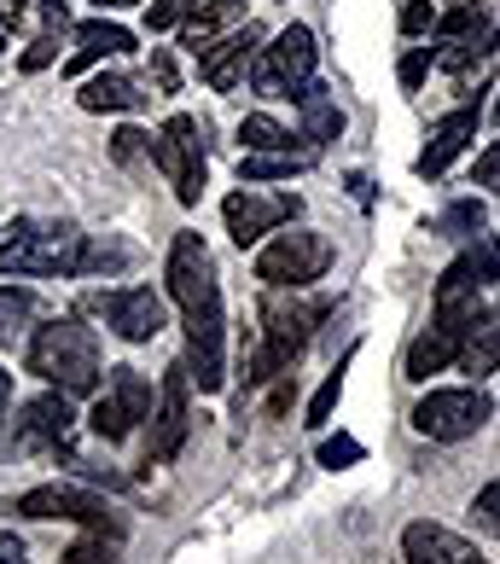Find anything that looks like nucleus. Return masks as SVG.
<instances>
[{
	"mask_svg": "<svg viewBox=\"0 0 500 564\" xmlns=\"http://www.w3.org/2000/svg\"><path fill=\"white\" fill-rule=\"evenodd\" d=\"M111 53H134V35L122 30V24H106V18H94V24H81V30H76V53L65 58V70L81 76L88 65H99V58H111Z\"/></svg>",
	"mask_w": 500,
	"mask_h": 564,
	"instance_id": "aec40b11",
	"label": "nucleus"
},
{
	"mask_svg": "<svg viewBox=\"0 0 500 564\" xmlns=\"http://www.w3.org/2000/svg\"><path fill=\"white\" fill-rule=\"evenodd\" d=\"M170 297L181 303L186 326V379L204 395H216L227 384V321H221V280L216 257L198 234H175L170 245Z\"/></svg>",
	"mask_w": 500,
	"mask_h": 564,
	"instance_id": "f257e3e1",
	"label": "nucleus"
},
{
	"mask_svg": "<svg viewBox=\"0 0 500 564\" xmlns=\"http://www.w3.org/2000/svg\"><path fill=\"white\" fill-rule=\"evenodd\" d=\"M233 24H244V0H198V12L181 24V47L204 53L221 30H233Z\"/></svg>",
	"mask_w": 500,
	"mask_h": 564,
	"instance_id": "5701e85b",
	"label": "nucleus"
},
{
	"mask_svg": "<svg viewBox=\"0 0 500 564\" xmlns=\"http://www.w3.org/2000/svg\"><path fill=\"white\" fill-rule=\"evenodd\" d=\"M18 518H35V524H53V518H65V524H81L94 535H129V518H122L106 495L94 489H76V484H41V489H24L18 495Z\"/></svg>",
	"mask_w": 500,
	"mask_h": 564,
	"instance_id": "20e7f679",
	"label": "nucleus"
},
{
	"mask_svg": "<svg viewBox=\"0 0 500 564\" xmlns=\"http://www.w3.org/2000/svg\"><path fill=\"white\" fill-rule=\"evenodd\" d=\"M12 425H18V448H65L76 431V408L65 390H47L35 402H24V413Z\"/></svg>",
	"mask_w": 500,
	"mask_h": 564,
	"instance_id": "2eb2a0df",
	"label": "nucleus"
},
{
	"mask_svg": "<svg viewBox=\"0 0 500 564\" xmlns=\"http://www.w3.org/2000/svg\"><path fill=\"white\" fill-rule=\"evenodd\" d=\"M24 361H30L35 379H47L53 390H65V395H94L99 379H106L94 326H81L76 315H58V321H47V326H35Z\"/></svg>",
	"mask_w": 500,
	"mask_h": 564,
	"instance_id": "f03ea898",
	"label": "nucleus"
},
{
	"mask_svg": "<svg viewBox=\"0 0 500 564\" xmlns=\"http://www.w3.org/2000/svg\"><path fill=\"white\" fill-rule=\"evenodd\" d=\"M257 47H262V30L257 24H233L227 35H216L210 47L198 53L204 82H210L216 94H233L239 82H244V70H250V58H257Z\"/></svg>",
	"mask_w": 500,
	"mask_h": 564,
	"instance_id": "4468645a",
	"label": "nucleus"
},
{
	"mask_svg": "<svg viewBox=\"0 0 500 564\" xmlns=\"http://www.w3.org/2000/svg\"><path fill=\"white\" fill-rule=\"evenodd\" d=\"M239 140H244V152H291V129H280L274 117H244Z\"/></svg>",
	"mask_w": 500,
	"mask_h": 564,
	"instance_id": "c85d7f7f",
	"label": "nucleus"
},
{
	"mask_svg": "<svg viewBox=\"0 0 500 564\" xmlns=\"http://www.w3.org/2000/svg\"><path fill=\"white\" fill-rule=\"evenodd\" d=\"M494 420V395L489 390H431L420 408H413V431L431 436V443H466V436H477Z\"/></svg>",
	"mask_w": 500,
	"mask_h": 564,
	"instance_id": "423d86ee",
	"label": "nucleus"
},
{
	"mask_svg": "<svg viewBox=\"0 0 500 564\" xmlns=\"http://www.w3.org/2000/svg\"><path fill=\"white\" fill-rule=\"evenodd\" d=\"M471 518H477V524H483V530L500 541V484H489L483 495L471 500Z\"/></svg>",
	"mask_w": 500,
	"mask_h": 564,
	"instance_id": "58836bf2",
	"label": "nucleus"
},
{
	"mask_svg": "<svg viewBox=\"0 0 500 564\" xmlns=\"http://www.w3.org/2000/svg\"><path fill=\"white\" fill-rule=\"evenodd\" d=\"M99 7H129V0H99Z\"/></svg>",
	"mask_w": 500,
	"mask_h": 564,
	"instance_id": "8fccbe9b",
	"label": "nucleus"
},
{
	"mask_svg": "<svg viewBox=\"0 0 500 564\" xmlns=\"http://www.w3.org/2000/svg\"><path fill=\"white\" fill-rule=\"evenodd\" d=\"M477 186H494V193H500V140L477 158Z\"/></svg>",
	"mask_w": 500,
	"mask_h": 564,
	"instance_id": "c03bdc74",
	"label": "nucleus"
},
{
	"mask_svg": "<svg viewBox=\"0 0 500 564\" xmlns=\"http://www.w3.org/2000/svg\"><path fill=\"white\" fill-rule=\"evenodd\" d=\"M122 268H134V245H122V239H81L76 274H122Z\"/></svg>",
	"mask_w": 500,
	"mask_h": 564,
	"instance_id": "cd10ccee",
	"label": "nucleus"
},
{
	"mask_svg": "<svg viewBox=\"0 0 500 564\" xmlns=\"http://www.w3.org/2000/svg\"><path fill=\"white\" fill-rule=\"evenodd\" d=\"M58 564H122V541H117V535H94V530H88L81 541H70Z\"/></svg>",
	"mask_w": 500,
	"mask_h": 564,
	"instance_id": "7c9ffc66",
	"label": "nucleus"
},
{
	"mask_svg": "<svg viewBox=\"0 0 500 564\" xmlns=\"http://www.w3.org/2000/svg\"><path fill=\"white\" fill-rule=\"evenodd\" d=\"M349 355H356V349H349ZM349 355H344V361H338V372H326V379H320V390H315V402H308V431H326V420H331V413H338V395H344V367H349Z\"/></svg>",
	"mask_w": 500,
	"mask_h": 564,
	"instance_id": "c756f323",
	"label": "nucleus"
},
{
	"mask_svg": "<svg viewBox=\"0 0 500 564\" xmlns=\"http://www.w3.org/2000/svg\"><path fill=\"white\" fill-rule=\"evenodd\" d=\"M460 361V338L454 332H443V326H431V332H420V338L407 344V379H431V372H443V367H454Z\"/></svg>",
	"mask_w": 500,
	"mask_h": 564,
	"instance_id": "393cba45",
	"label": "nucleus"
},
{
	"mask_svg": "<svg viewBox=\"0 0 500 564\" xmlns=\"http://www.w3.org/2000/svg\"><path fill=\"white\" fill-rule=\"evenodd\" d=\"M395 76H402V88L413 94V88H420V82L431 76V47H413V53L402 58V70H395Z\"/></svg>",
	"mask_w": 500,
	"mask_h": 564,
	"instance_id": "a19ab883",
	"label": "nucleus"
},
{
	"mask_svg": "<svg viewBox=\"0 0 500 564\" xmlns=\"http://www.w3.org/2000/svg\"><path fill=\"white\" fill-rule=\"evenodd\" d=\"M198 12V0H152L145 7V30H181Z\"/></svg>",
	"mask_w": 500,
	"mask_h": 564,
	"instance_id": "72a5a7b5",
	"label": "nucleus"
},
{
	"mask_svg": "<svg viewBox=\"0 0 500 564\" xmlns=\"http://www.w3.org/2000/svg\"><path fill=\"white\" fill-rule=\"evenodd\" d=\"M494 117H500V106H494Z\"/></svg>",
	"mask_w": 500,
	"mask_h": 564,
	"instance_id": "603ef678",
	"label": "nucleus"
},
{
	"mask_svg": "<svg viewBox=\"0 0 500 564\" xmlns=\"http://www.w3.org/2000/svg\"><path fill=\"white\" fill-rule=\"evenodd\" d=\"M24 0H0V24H7V30H18V24H24Z\"/></svg>",
	"mask_w": 500,
	"mask_h": 564,
	"instance_id": "de8ad7c7",
	"label": "nucleus"
},
{
	"mask_svg": "<svg viewBox=\"0 0 500 564\" xmlns=\"http://www.w3.org/2000/svg\"><path fill=\"white\" fill-rule=\"evenodd\" d=\"M0 564H30V553H24L18 535H0Z\"/></svg>",
	"mask_w": 500,
	"mask_h": 564,
	"instance_id": "49530a36",
	"label": "nucleus"
},
{
	"mask_svg": "<svg viewBox=\"0 0 500 564\" xmlns=\"http://www.w3.org/2000/svg\"><path fill=\"white\" fill-rule=\"evenodd\" d=\"M41 315V297L24 285H0V344H18L30 332V321Z\"/></svg>",
	"mask_w": 500,
	"mask_h": 564,
	"instance_id": "bb28decb",
	"label": "nucleus"
},
{
	"mask_svg": "<svg viewBox=\"0 0 500 564\" xmlns=\"http://www.w3.org/2000/svg\"><path fill=\"white\" fill-rule=\"evenodd\" d=\"M81 239L88 234L70 227V221H18L12 239L0 245V280L7 274H41V280L76 274Z\"/></svg>",
	"mask_w": 500,
	"mask_h": 564,
	"instance_id": "7ed1b4c3",
	"label": "nucleus"
},
{
	"mask_svg": "<svg viewBox=\"0 0 500 564\" xmlns=\"http://www.w3.org/2000/svg\"><path fill=\"white\" fill-rule=\"evenodd\" d=\"M303 170H315V152H244L239 158V181L244 186H257V181H291V175H303Z\"/></svg>",
	"mask_w": 500,
	"mask_h": 564,
	"instance_id": "a878e982",
	"label": "nucleus"
},
{
	"mask_svg": "<svg viewBox=\"0 0 500 564\" xmlns=\"http://www.w3.org/2000/svg\"><path fill=\"white\" fill-rule=\"evenodd\" d=\"M326 268H331V239L315 227H291V234H274L257 250V280L274 291H303L326 280Z\"/></svg>",
	"mask_w": 500,
	"mask_h": 564,
	"instance_id": "39448f33",
	"label": "nucleus"
},
{
	"mask_svg": "<svg viewBox=\"0 0 500 564\" xmlns=\"http://www.w3.org/2000/svg\"><path fill=\"white\" fill-rule=\"evenodd\" d=\"M471 134H477V106H466V111H448V117L431 129V145L420 152V163H413V170H420L425 181H436V175H443L454 158L466 152V140H471Z\"/></svg>",
	"mask_w": 500,
	"mask_h": 564,
	"instance_id": "a211bd4d",
	"label": "nucleus"
},
{
	"mask_svg": "<svg viewBox=\"0 0 500 564\" xmlns=\"http://www.w3.org/2000/svg\"><path fill=\"white\" fill-rule=\"evenodd\" d=\"M436 30V0H407L402 7V35H431Z\"/></svg>",
	"mask_w": 500,
	"mask_h": 564,
	"instance_id": "4c0bfd02",
	"label": "nucleus"
},
{
	"mask_svg": "<svg viewBox=\"0 0 500 564\" xmlns=\"http://www.w3.org/2000/svg\"><path fill=\"white\" fill-rule=\"evenodd\" d=\"M88 315H99L122 344H152L163 332V297L152 285H106V291H88L81 297Z\"/></svg>",
	"mask_w": 500,
	"mask_h": 564,
	"instance_id": "1a4fd4ad",
	"label": "nucleus"
},
{
	"mask_svg": "<svg viewBox=\"0 0 500 564\" xmlns=\"http://www.w3.org/2000/svg\"><path fill=\"white\" fill-rule=\"evenodd\" d=\"M454 367L471 372V379H489V372L500 367V303L483 308V315L460 332V361Z\"/></svg>",
	"mask_w": 500,
	"mask_h": 564,
	"instance_id": "6ab92c4d",
	"label": "nucleus"
},
{
	"mask_svg": "<svg viewBox=\"0 0 500 564\" xmlns=\"http://www.w3.org/2000/svg\"><path fill=\"white\" fill-rule=\"evenodd\" d=\"M111 158H117V163H140V158H152V134H140V129H117V134H111Z\"/></svg>",
	"mask_w": 500,
	"mask_h": 564,
	"instance_id": "e433bc0d",
	"label": "nucleus"
},
{
	"mask_svg": "<svg viewBox=\"0 0 500 564\" xmlns=\"http://www.w3.org/2000/svg\"><path fill=\"white\" fill-rule=\"evenodd\" d=\"M494 53H500V30H494V24H477V30H466V35H448L443 47L431 53V65L460 76V70H477V65H483V58H494Z\"/></svg>",
	"mask_w": 500,
	"mask_h": 564,
	"instance_id": "412c9836",
	"label": "nucleus"
},
{
	"mask_svg": "<svg viewBox=\"0 0 500 564\" xmlns=\"http://www.w3.org/2000/svg\"><path fill=\"white\" fill-rule=\"evenodd\" d=\"M18 448V425H12V379L0 384V454Z\"/></svg>",
	"mask_w": 500,
	"mask_h": 564,
	"instance_id": "79ce46f5",
	"label": "nucleus"
},
{
	"mask_svg": "<svg viewBox=\"0 0 500 564\" xmlns=\"http://www.w3.org/2000/svg\"><path fill=\"white\" fill-rule=\"evenodd\" d=\"M297 216H303L297 193H257V186H239V193H227V204H221V221H227V234H233L239 250L268 239L274 227H291Z\"/></svg>",
	"mask_w": 500,
	"mask_h": 564,
	"instance_id": "ddd939ff",
	"label": "nucleus"
},
{
	"mask_svg": "<svg viewBox=\"0 0 500 564\" xmlns=\"http://www.w3.org/2000/svg\"><path fill=\"white\" fill-rule=\"evenodd\" d=\"M0 53H7V35H0Z\"/></svg>",
	"mask_w": 500,
	"mask_h": 564,
	"instance_id": "3c124183",
	"label": "nucleus"
},
{
	"mask_svg": "<svg viewBox=\"0 0 500 564\" xmlns=\"http://www.w3.org/2000/svg\"><path fill=\"white\" fill-rule=\"evenodd\" d=\"M483 221H489L483 204H477V198H460V204H448V210H443L436 234H448V239H471V234H483Z\"/></svg>",
	"mask_w": 500,
	"mask_h": 564,
	"instance_id": "2f4dec72",
	"label": "nucleus"
},
{
	"mask_svg": "<svg viewBox=\"0 0 500 564\" xmlns=\"http://www.w3.org/2000/svg\"><path fill=\"white\" fill-rule=\"evenodd\" d=\"M152 76H157V88H163V94H175V88H181V70H175V58L163 53V47L152 53Z\"/></svg>",
	"mask_w": 500,
	"mask_h": 564,
	"instance_id": "37998d69",
	"label": "nucleus"
},
{
	"mask_svg": "<svg viewBox=\"0 0 500 564\" xmlns=\"http://www.w3.org/2000/svg\"><path fill=\"white\" fill-rule=\"evenodd\" d=\"M349 193H356V198H361V204H372V181H367V175H361V170H356V175H349Z\"/></svg>",
	"mask_w": 500,
	"mask_h": 564,
	"instance_id": "09e8293b",
	"label": "nucleus"
},
{
	"mask_svg": "<svg viewBox=\"0 0 500 564\" xmlns=\"http://www.w3.org/2000/svg\"><path fill=\"white\" fill-rule=\"evenodd\" d=\"M41 24H47V30H65V24H70V7H65V0H41Z\"/></svg>",
	"mask_w": 500,
	"mask_h": 564,
	"instance_id": "a18cd8bd",
	"label": "nucleus"
},
{
	"mask_svg": "<svg viewBox=\"0 0 500 564\" xmlns=\"http://www.w3.org/2000/svg\"><path fill=\"white\" fill-rule=\"evenodd\" d=\"M402 558L407 564H483L466 535H454L443 524H407L402 530Z\"/></svg>",
	"mask_w": 500,
	"mask_h": 564,
	"instance_id": "f3484780",
	"label": "nucleus"
},
{
	"mask_svg": "<svg viewBox=\"0 0 500 564\" xmlns=\"http://www.w3.org/2000/svg\"><path fill=\"white\" fill-rule=\"evenodd\" d=\"M291 99H297V111H303V140H308V152H320L326 140L344 134V111L326 99L320 82H303V88L291 94Z\"/></svg>",
	"mask_w": 500,
	"mask_h": 564,
	"instance_id": "4be33fe9",
	"label": "nucleus"
},
{
	"mask_svg": "<svg viewBox=\"0 0 500 564\" xmlns=\"http://www.w3.org/2000/svg\"><path fill=\"white\" fill-rule=\"evenodd\" d=\"M152 448H145V466H170V459L186 448V431H193V379H186V367H163L157 379V395H152Z\"/></svg>",
	"mask_w": 500,
	"mask_h": 564,
	"instance_id": "9b49d317",
	"label": "nucleus"
},
{
	"mask_svg": "<svg viewBox=\"0 0 500 564\" xmlns=\"http://www.w3.org/2000/svg\"><path fill=\"white\" fill-rule=\"evenodd\" d=\"M262 361L274 379H291V361L308 349V338H315V321H320V308L315 303H297V297H268L262 303Z\"/></svg>",
	"mask_w": 500,
	"mask_h": 564,
	"instance_id": "f8f14e48",
	"label": "nucleus"
},
{
	"mask_svg": "<svg viewBox=\"0 0 500 564\" xmlns=\"http://www.w3.org/2000/svg\"><path fill=\"white\" fill-rule=\"evenodd\" d=\"M466 262H471V274H477V280L500 285V239H494V234H471Z\"/></svg>",
	"mask_w": 500,
	"mask_h": 564,
	"instance_id": "473e14b6",
	"label": "nucleus"
},
{
	"mask_svg": "<svg viewBox=\"0 0 500 564\" xmlns=\"http://www.w3.org/2000/svg\"><path fill=\"white\" fill-rule=\"evenodd\" d=\"M58 35H65V30H41L30 47H24V58H18V65H24L30 76H35V70H47L53 58H58Z\"/></svg>",
	"mask_w": 500,
	"mask_h": 564,
	"instance_id": "c9c22d12",
	"label": "nucleus"
},
{
	"mask_svg": "<svg viewBox=\"0 0 500 564\" xmlns=\"http://www.w3.org/2000/svg\"><path fill=\"white\" fill-rule=\"evenodd\" d=\"M315 30L308 24H291L274 35V47H262V58H250V82L257 94H274V99H291L303 82H315Z\"/></svg>",
	"mask_w": 500,
	"mask_h": 564,
	"instance_id": "6e6552de",
	"label": "nucleus"
},
{
	"mask_svg": "<svg viewBox=\"0 0 500 564\" xmlns=\"http://www.w3.org/2000/svg\"><path fill=\"white\" fill-rule=\"evenodd\" d=\"M152 163L170 175L175 198L193 210V204L204 198V122L186 117V111H175L170 122H163V134L152 140Z\"/></svg>",
	"mask_w": 500,
	"mask_h": 564,
	"instance_id": "0eeeda50",
	"label": "nucleus"
},
{
	"mask_svg": "<svg viewBox=\"0 0 500 564\" xmlns=\"http://www.w3.org/2000/svg\"><path fill=\"white\" fill-rule=\"evenodd\" d=\"M356 459H367V448L356 443V436H326L320 443V466L326 471H344V466H356Z\"/></svg>",
	"mask_w": 500,
	"mask_h": 564,
	"instance_id": "f704fd0d",
	"label": "nucleus"
},
{
	"mask_svg": "<svg viewBox=\"0 0 500 564\" xmlns=\"http://www.w3.org/2000/svg\"><path fill=\"white\" fill-rule=\"evenodd\" d=\"M483 18H477V7H454L448 18L436 12V41H448V35H466V30H477Z\"/></svg>",
	"mask_w": 500,
	"mask_h": 564,
	"instance_id": "ea45409f",
	"label": "nucleus"
},
{
	"mask_svg": "<svg viewBox=\"0 0 500 564\" xmlns=\"http://www.w3.org/2000/svg\"><path fill=\"white\" fill-rule=\"evenodd\" d=\"M483 315V297H477V274H471V262L460 257V262H448L443 268V280H436V326L443 332H460Z\"/></svg>",
	"mask_w": 500,
	"mask_h": 564,
	"instance_id": "dca6fc26",
	"label": "nucleus"
},
{
	"mask_svg": "<svg viewBox=\"0 0 500 564\" xmlns=\"http://www.w3.org/2000/svg\"><path fill=\"white\" fill-rule=\"evenodd\" d=\"M76 106L81 111H94V117H106V111H140L145 106V94H140V82L134 76H94V82H81V94H76Z\"/></svg>",
	"mask_w": 500,
	"mask_h": 564,
	"instance_id": "b1692460",
	"label": "nucleus"
},
{
	"mask_svg": "<svg viewBox=\"0 0 500 564\" xmlns=\"http://www.w3.org/2000/svg\"><path fill=\"white\" fill-rule=\"evenodd\" d=\"M145 413H152V384H145V372L106 367V390H99V402L88 413V425H94L99 443H122V436H134Z\"/></svg>",
	"mask_w": 500,
	"mask_h": 564,
	"instance_id": "9d476101",
	"label": "nucleus"
}]
</instances>
